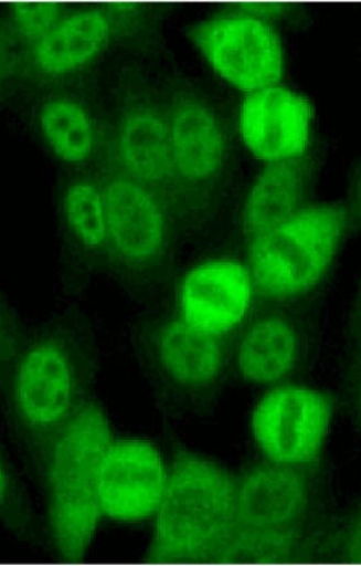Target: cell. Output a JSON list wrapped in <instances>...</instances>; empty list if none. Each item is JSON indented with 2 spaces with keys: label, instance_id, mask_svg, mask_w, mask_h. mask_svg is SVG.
<instances>
[{
  "label": "cell",
  "instance_id": "ac0fdd59",
  "mask_svg": "<svg viewBox=\"0 0 361 566\" xmlns=\"http://www.w3.org/2000/svg\"><path fill=\"white\" fill-rule=\"evenodd\" d=\"M311 102L290 88L274 85L249 93L242 105L241 134L262 161L304 155L311 149Z\"/></svg>",
  "mask_w": 361,
  "mask_h": 566
},
{
  "label": "cell",
  "instance_id": "d4e9b609",
  "mask_svg": "<svg viewBox=\"0 0 361 566\" xmlns=\"http://www.w3.org/2000/svg\"><path fill=\"white\" fill-rule=\"evenodd\" d=\"M28 329L0 292V388L8 375L10 365L20 349Z\"/></svg>",
  "mask_w": 361,
  "mask_h": 566
},
{
  "label": "cell",
  "instance_id": "8fae6325",
  "mask_svg": "<svg viewBox=\"0 0 361 566\" xmlns=\"http://www.w3.org/2000/svg\"><path fill=\"white\" fill-rule=\"evenodd\" d=\"M32 130L63 171L96 169L108 138V118L95 71L25 94Z\"/></svg>",
  "mask_w": 361,
  "mask_h": 566
},
{
  "label": "cell",
  "instance_id": "52a82bcc",
  "mask_svg": "<svg viewBox=\"0 0 361 566\" xmlns=\"http://www.w3.org/2000/svg\"><path fill=\"white\" fill-rule=\"evenodd\" d=\"M344 203L308 205L246 243L256 304H315L351 230Z\"/></svg>",
  "mask_w": 361,
  "mask_h": 566
},
{
  "label": "cell",
  "instance_id": "83f0119b",
  "mask_svg": "<svg viewBox=\"0 0 361 566\" xmlns=\"http://www.w3.org/2000/svg\"><path fill=\"white\" fill-rule=\"evenodd\" d=\"M351 227L357 228L360 221V171L355 168L352 175V181L350 185L349 202L346 205Z\"/></svg>",
  "mask_w": 361,
  "mask_h": 566
},
{
  "label": "cell",
  "instance_id": "5bb4252c",
  "mask_svg": "<svg viewBox=\"0 0 361 566\" xmlns=\"http://www.w3.org/2000/svg\"><path fill=\"white\" fill-rule=\"evenodd\" d=\"M187 34L215 73L243 92H258L283 78V43L273 23L221 11L189 27Z\"/></svg>",
  "mask_w": 361,
  "mask_h": 566
},
{
  "label": "cell",
  "instance_id": "ffe728a7",
  "mask_svg": "<svg viewBox=\"0 0 361 566\" xmlns=\"http://www.w3.org/2000/svg\"><path fill=\"white\" fill-rule=\"evenodd\" d=\"M314 525L302 528H269L237 524L211 564H305L306 547Z\"/></svg>",
  "mask_w": 361,
  "mask_h": 566
},
{
  "label": "cell",
  "instance_id": "5b68a950",
  "mask_svg": "<svg viewBox=\"0 0 361 566\" xmlns=\"http://www.w3.org/2000/svg\"><path fill=\"white\" fill-rule=\"evenodd\" d=\"M96 169L107 226V272L132 296L155 297L176 275L182 226L158 195L115 165L106 148Z\"/></svg>",
  "mask_w": 361,
  "mask_h": 566
},
{
  "label": "cell",
  "instance_id": "e0dca14e",
  "mask_svg": "<svg viewBox=\"0 0 361 566\" xmlns=\"http://www.w3.org/2000/svg\"><path fill=\"white\" fill-rule=\"evenodd\" d=\"M255 304L244 263L213 260L188 272L179 282L174 311L194 328L233 336Z\"/></svg>",
  "mask_w": 361,
  "mask_h": 566
},
{
  "label": "cell",
  "instance_id": "7402d4cb",
  "mask_svg": "<svg viewBox=\"0 0 361 566\" xmlns=\"http://www.w3.org/2000/svg\"><path fill=\"white\" fill-rule=\"evenodd\" d=\"M0 527L22 543L39 546L45 531L28 491L7 453L0 448Z\"/></svg>",
  "mask_w": 361,
  "mask_h": 566
},
{
  "label": "cell",
  "instance_id": "44dd1931",
  "mask_svg": "<svg viewBox=\"0 0 361 566\" xmlns=\"http://www.w3.org/2000/svg\"><path fill=\"white\" fill-rule=\"evenodd\" d=\"M306 564H361V511H330L312 528Z\"/></svg>",
  "mask_w": 361,
  "mask_h": 566
},
{
  "label": "cell",
  "instance_id": "4fadbf2b",
  "mask_svg": "<svg viewBox=\"0 0 361 566\" xmlns=\"http://www.w3.org/2000/svg\"><path fill=\"white\" fill-rule=\"evenodd\" d=\"M325 465H286L262 459L236 475L237 523L251 527H309L331 511Z\"/></svg>",
  "mask_w": 361,
  "mask_h": 566
},
{
  "label": "cell",
  "instance_id": "cb8c5ba5",
  "mask_svg": "<svg viewBox=\"0 0 361 566\" xmlns=\"http://www.w3.org/2000/svg\"><path fill=\"white\" fill-rule=\"evenodd\" d=\"M344 357L341 361L338 407L350 418L353 427L361 423V297L355 293L347 324Z\"/></svg>",
  "mask_w": 361,
  "mask_h": 566
},
{
  "label": "cell",
  "instance_id": "4316f807",
  "mask_svg": "<svg viewBox=\"0 0 361 566\" xmlns=\"http://www.w3.org/2000/svg\"><path fill=\"white\" fill-rule=\"evenodd\" d=\"M17 51L0 28V103L17 93L14 70Z\"/></svg>",
  "mask_w": 361,
  "mask_h": 566
},
{
  "label": "cell",
  "instance_id": "6da1fadb",
  "mask_svg": "<svg viewBox=\"0 0 361 566\" xmlns=\"http://www.w3.org/2000/svg\"><path fill=\"white\" fill-rule=\"evenodd\" d=\"M99 367L94 324L77 305L26 332L0 395L32 463L94 396Z\"/></svg>",
  "mask_w": 361,
  "mask_h": 566
},
{
  "label": "cell",
  "instance_id": "277c9868",
  "mask_svg": "<svg viewBox=\"0 0 361 566\" xmlns=\"http://www.w3.org/2000/svg\"><path fill=\"white\" fill-rule=\"evenodd\" d=\"M132 346L157 405L171 418L208 413L232 377V336L194 328L174 310L139 317Z\"/></svg>",
  "mask_w": 361,
  "mask_h": 566
},
{
  "label": "cell",
  "instance_id": "7a4b0ae2",
  "mask_svg": "<svg viewBox=\"0 0 361 566\" xmlns=\"http://www.w3.org/2000/svg\"><path fill=\"white\" fill-rule=\"evenodd\" d=\"M113 424L93 396L32 463L45 497V537L67 564L84 560L104 516L98 478L115 441Z\"/></svg>",
  "mask_w": 361,
  "mask_h": 566
},
{
  "label": "cell",
  "instance_id": "d6986e66",
  "mask_svg": "<svg viewBox=\"0 0 361 566\" xmlns=\"http://www.w3.org/2000/svg\"><path fill=\"white\" fill-rule=\"evenodd\" d=\"M318 165V157L311 149L297 157L265 164L241 210L240 223L246 243L309 205Z\"/></svg>",
  "mask_w": 361,
  "mask_h": 566
},
{
  "label": "cell",
  "instance_id": "484cf974",
  "mask_svg": "<svg viewBox=\"0 0 361 566\" xmlns=\"http://www.w3.org/2000/svg\"><path fill=\"white\" fill-rule=\"evenodd\" d=\"M222 12L255 17L269 23L283 20L302 21L301 10L290 3H232Z\"/></svg>",
  "mask_w": 361,
  "mask_h": 566
},
{
  "label": "cell",
  "instance_id": "8992f818",
  "mask_svg": "<svg viewBox=\"0 0 361 566\" xmlns=\"http://www.w3.org/2000/svg\"><path fill=\"white\" fill-rule=\"evenodd\" d=\"M168 12L166 4H76L44 39L17 53V93L93 73L115 45L139 51L158 46L160 22Z\"/></svg>",
  "mask_w": 361,
  "mask_h": 566
},
{
  "label": "cell",
  "instance_id": "7c38bea8",
  "mask_svg": "<svg viewBox=\"0 0 361 566\" xmlns=\"http://www.w3.org/2000/svg\"><path fill=\"white\" fill-rule=\"evenodd\" d=\"M338 409L336 396L299 382L270 388L252 411L251 436L269 462L321 465Z\"/></svg>",
  "mask_w": 361,
  "mask_h": 566
},
{
  "label": "cell",
  "instance_id": "9a60e30c",
  "mask_svg": "<svg viewBox=\"0 0 361 566\" xmlns=\"http://www.w3.org/2000/svg\"><path fill=\"white\" fill-rule=\"evenodd\" d=\"M61 237V290L82 295L107 272V226L97 169L63 171L56 192Z\"/></svg>",
  "mask_w": 361,
  "mask_h": 566
},
{
  "label": "cell",
  "instance_id": "3957f363",
  "mask_svg": "<svg viewBox=\"0 0 361 566\" xmlns=\"http://www.w3.org/2000/svg\"><path fill=\"white\" fill-rule=\"evenodd\" d=\"M168 467L144 563L211 564L238 524L236 475L177 438Z\"/></svg>",
  "mask_w": 361,
  "mask_h": 566
},
{
  "label": "cell",
  "instance_id": "603a6c76",
  "mask_svg": "<svg viewBox=\"0 0 361 566\" xmlns=\"http://www.w3.org/2000/svg\"><path fill=\"white\" fill-rule=\"evenodd\" d=\"M74 3H10L0 11V28L17 53L40 42L74 10Z\"/></svg>",
  "mask_w": 361,
  "mask_h": 566
},
{
  "label": "cell",
  "instance_id": "ba28073f",
  "mask_svg": "<svg viewBox=\"0 0 361 566\" xmlns=\"http://www.w3.org/2000/svg\"><path fill=\"white\" fill-rule=\"evenodd\" d=\"M161 94L184 229L197 230L215 216L230 188L236 161L231 132L215 103L188 80L169 78Z\"/></svg>",
  "mask_w": 361,
  "mask_h": 566
},
{
  "label": "cell",
  "instance_id": "2e32d148",
  "mask_svg": "<svg viewBox=\"0 0 361 566\" xmlns=\"http://www.w3.org/2000/svg\"><path fill=\"white\" fill-rule=\"evenodd\" d=\"M169 467L149 440H115L99 471L104 515L124 522L155 516L168 483Z\"/></svg>",
  "mask_w": 361,
  "mask_h": 566
},
{
  "label": "cell",
  "instance_id": "30bf717a",
  "mask_svg": "<svg viewBox=\"0 0 361 566\" xmlns=\"http://www.w3.org/2000/svg\"><path fill=\"white\" fill-rule=\"evenodd\" d=\"M314 304H254L232 336L231 374L265 391L298 382L317 346Z\"/></svg>",
  "mask_w": 361,
  "mask_h": 566
},
{
  "label": "cell",
  "instance_id": "9c48e42d",
  "mask_svg": "<svg viewBox=\"0 0 361 566\" xmlns=\"http://www.w3.org/2000/svg\"><path fill=\"white\" fill-rule=\"evenodd\" d=\"M107 118L106 150L115 165L158 195L185 230L164 97L140 66L123 64L117 71Z\"/></svg>",
  "mask_w": 361,
  "mask_h": 566
}]
</instances>
